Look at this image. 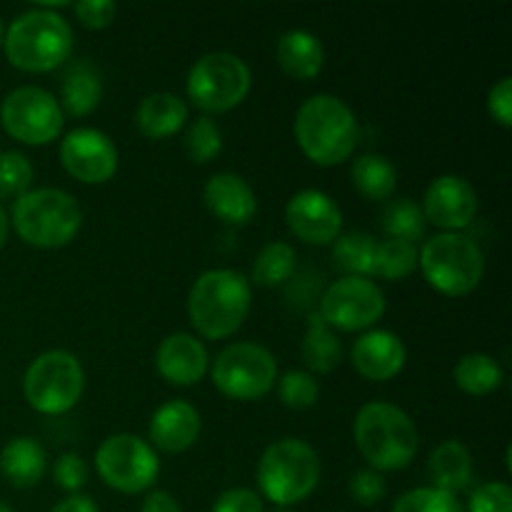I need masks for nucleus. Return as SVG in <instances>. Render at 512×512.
<instances>
[{
    "mask_svg": "<svg viewBox=\"0 0 512 512\" xmlns=\"http://www.w3.org/2000/svg\"><path fill=\"white\" fill-rule=\"evenodd\" d=\"M278 395L283 400L285 408L290 410H308L318 403L320 385L313 378V373L305 370H288L283 378L278 380Z\"/></svg>",
    "mask_w": 512,
    "mask_h": 512,
    "instance_id": "nucleus-36",
    "label": "nucleus"
},
{
    "mask_svg": "<svg viewBox=\"0 0 512 512\" xmlns=\"http://www.w3.org/2000/svg\"><path fill=\"white\" fill-rule=\"evenodd\" d=\"M140 512H183V508L168 490H153V493L145 495Z\"/></svg>",
    "mask_w": 512,
    "mask_h": 512,
    "instance_id": "nucleus-44",
    "label": "nucleus"
},
{
    "mask_svg": "<svg viewBox=\"0 0 512 512\" xmlns=\"http://www.w3.org/2000/svg\"><path fill=\"white\" fill-rule=\"evenodd\" d=\"M488 110L503 128L512 125V78H500L488 93Z\"/></svg>",
    "mask_w": 512,
    "mask_h": 512,
    "instance_id": "nucleus-43",
    "label": "nucleus"
},
{
    "mask_svg": "<svg viewBox=\"0 0 512 512\" xmlns=\"http://www.w3.org/2000/svg\"><path fill=\"white\" fill-rule=\"evenodd\" d=\"M83 210L60 188H33L13 205V228L35 248H63L78 235Z\"/></svg>",
    "mask_w": 512,
    "mask_h": 512,
    "instance_id": "nucleus-6",
    "label": "nucleus"
},
{
    "mask_svg": "<svg viewBox=\"0 0 512 512\" xmlns=\"http://www.w3.org/2000/svg\"><path fill=\"white\" fill-rule=\"evenodd\" d=\"M200 413L188 400H168L153 413L150 440L163 453H185L200 435Z\"/></svg>",
    "mask_w": 512,
    "mask_h": 512,
    "instance_id": "nucleus-19",
    "label": "nucleus"
},
{
    "mask_svg": "<svg viewBox=\"0 0 512 512\" xmlns=\"http://www.w3.org/2000/svg\"><path fill=\"white\" fill-rule=\"evenodd\" d=\"M3 35H5V28H3V20H0V45H3Z\"/></svg>",
    "mask_w": 512,
    "mask_h": 512,
    "instance_id": "nucleus-49",
    "label": "nucleus"
},
{
    "mask_svg": "<svg viewBox=\"0 0 512 512\" xmlns=\"http://www.w3.org/2000/svg\"><path fill=\"white\" fill-rule=\"evenodd\" d=\"M103 75L90 60H73L60 80V108L68 115L83 118L100 105Z\"/></svg>",
    "mask_w": 512,
    "mask_h": 512,
    "instance_id": "nucleus-21",
    "label": "nucleus"
},
{
    "mask_svg": "<svg viewBox=\"0 0 512 512\" xmlns=\"http://www.w3.org/2000/svg\"><path fill=\"white\" fill-rule=\"evenodd\" d=\"M185 153L193 163H210L213 158H218L220 150H223V130L208 115H200L185 130Z\"/></svg>",
    "mask_w": 512,
    "mask_h": 512,
    "instance_id": "nucleus-33",
    "label": "nucleus"
},
{
    "mask_svg": "<svg viewBox=\"0 0 512 512\" xmlns=\"http://www.w3.org/2000/svg\"><path fill=\"white\" fill-rule=\"evenodd\" d=\"M415 268H418V248L413 243L395 238H385L383 243H378L373 275L388 280H403Z\"/></svg>",
    "mask_w": 512,
    "mask_h": 512,
    "instance_id": "nucleus-32",
    "label": "nucleus"
},
{
    "mask_svg": "<svg viewBox=\"0 0 512 512\" xmlns=\"http://www.w3.org/2000/svg\"><path fill=\"white\" fill-rule=\"evenodd\" d=\"M50 512H100V508L93 498H88V495L73 493L68 495V498L60 500L58 505H53Z\"/></svg>",
    "mask_w": 512,
    "mask_h": 512,
    "instance_id": "nucleus-45",
    "label": "nucleus"
},
{
    "mask_svg": "<svg viewBox=\"0 0 512 512\" xmlns=\"http://www.w3.org/2000/svg\"><path fill=\"white\" fill-rule=\"evenodd\" d=\"M213 383L233 400H258L278 383L275 355L260 343H233L220 350L213 360Z\"/></svg>",
    "mask_w": 512,
    "mask_h": 512,
    "instance_id": "nucleus-10",
    "label": "nucleus"
},
{
    "mask_svg": "<svg viewBox=\"0 0 512 512\" xmlns=\"http://www.w3.org/2000/svg\"><path fill=\"white\" fill-rule=\"evenodd\" d=\"M295 138L313 163L340 165L358 145V120L338 95H310L295 115Z\"/></svg>",
    "mask_w": 512,
    "mask_h": 512,
    "instance_id": "nucleus-2",
    "label": "nucleus"
},
{
    "mask_svg": "<svg viewBox=\"0 0 512 512\" xmlns=\"http://www.w3.org/2000/svg\"><path fill=\"white\" fill-rule=\"evenodd\" d=\"M210 512H265L263 498L250 488H230L215 500Z\"/></svg>",
    "mask_w": 512,
    "mask_h": 512,
    "instance_id": "nucleus-41",
    "label": "nucleus"
},
{
    "mask_svg": "<svg viewBox=\"0 0 512 512\" xmlns=\"http://www.w3.org/2000/svg\"><path fill=\"white\" fill-rule=\"evenodd\" d=\"M428 473L433 485L443 493L458 495L470 488L473 483V455H470L468 445L460 440H445L438 448L430 453Z\"/></svg>",
    "mask_w": 512,
    "mask_h": 512,
    "instance_id": "nucleus-22",
    "label": "nucleus"
},
{
    "mask_svg": "<svg viewBox=\"0 0 512 512\" xmlns=\"http://www.w3.org/2000/svg\"><path fill=\"white\" fill-rule=\"evenodd\" d=\"M75 15L85 28H105L113 23L115 18V3L113 0H80L73 5Z\"/></svg>",
    "mask_w": 512,
    "mask_h": 512,
    "instance_id": "nucleus-42",
    "label": "nucleus"
},
{
    "mask_svg": "<svg viewBox=\"0 0 512 512\" xmlns=\"http://www.w3.org/2000/svg\"><path fill=\"white\" fill-rule=\"evenodd\" d=\"M380 223H383V230L388 238L405 240V243L413 245L418 243V240H423L425 230H428V220H425L423 208L410 198L390 200L383 208Z\"/></svg>",
    "mask_w": 512,
    "mask_h": 512,
    "instance_id": "nucleus-30",
    "label": "nucleus"
},
{
    "mask_svg": "<svg viewBox=\"0 0 512 512\" xmlns=\"http://www.w3.org/2000/svg\"><path fill=\"white\" fill-rule=\"evenodd\" d=\"M353 365L363 378L385 383L403 370L408 350L390 330H368L353 343Z\"/></svg>",
    "mask_w": 512,
    "mask_h": 512,
    "instance_id": "nucleus-18",
    "label": "nucleus"
},
{
    "mask_svg": "<svg viewBox=\"0 0 512 512\" xmlns=\"http://www.w3.org/2000/svg\"><path fill=\"white\" fill-rule=\"evenodd\" d=\"M135 123H138V130L145 138H170L188 123V105L173 93H150L138 103Z\"/></svg>",
    "mask_w": 512,
    "mask_h": 512,
    "instance_id": "nucleus-23",
    "label": "nucleus"
},
{
    "mask_svg": "<svg viewBox=\"0 0 512 512\" xmlns=\"http://www.w3.org/2000/svg\"><path fill=\"white\" fill-rule=\"evenodd\" d=\"M465 512H512V488L508 483H483L470 493Z\"/></svg>",
    "mask_w": 512,
    "mask_h": 512,
    "instance_id": "nucleus-39",
    "label": "nucleus"
},
{
    "mask_svg": "<svg viewBox=\"0 0 512 512\" xmlns=\"http://www.w3.org/2000/svg\"><path fill=\"white\" fill-rule=\"evenodd\" d=\"M33 183V165L18 150L0 153V198H20Z\"/></svg>",
    "mask_w": 512,
    "mask_h": 512,
    "instance_id": "nucleus-37",
    "label": "nucleus"
},
{
    "mask_svg": "<svg viewBox=\"0 0 512 512\" xmlns=\"http://www.w3.org/2000/svg\"><path fill=\"white\" fill-rule=\"evenodd\" d=\"M53 478L58 483V488L68 490L70 495L78 493L88 483V463L78 453L60 455L53 465Z\"/></svg>",
    "mask_w": 512,
    "mask_h": 512,
    "instance_id": "nucleus-40",
    "label": "nucleus"
},
{
    "mask_svg": "<svg viewBox=\"0 0 512 512\" xmlns=\"http://www.w3.org/2000/svg\"><path fill=\"white\" fill-rule=\"evenodd\" d=\"M270 512H295L293 508H273Z\"/></svg>",
    "mask_w": 512,
    "mask_h": 512,
    "instance_id": "nucleus-48",
    "label": "nucleus"
},
{
    "mask_svg": "<svg viewBox=\"0 0 512 512\" xmlns=\"http://www.w3.org/2000/svg\"><path fill=\"white\" fill-rule=\"evenodd\" d=\"M318 313L330 328L338 330H368L383 318L385 295L380 285L370 278L343 275L335 283L325 285L320 295Z\"/></svg>",
    "mask_w": 512,
    "mask_h": 512,
    "instance_id": "nucleus-13",
    "label": "nucleus"
},
{
    "mask_svg": "<svg viewBox=\"0 0 512 512\" xmlns=\"http://www.w3.org/2000/svg\"><path fill=\"white\" fill-rule=\"evenodd\" d=\"M205 208L228 225H245L258 213V200L248 180L238 173H215L203 190Z\"/></svg>",
    "mask_w": 512,
    "mask_h": 512,
    "instance_id": "nucleus-20",
    "label": "nucleus"
},
{
    "mask_svg": "<svg viewBox=\"0 0 512 512\" xmlns=\"http://www.w3.org/2000/svg\"><path fill=\"white\" fill-rule=\"evenodd\" d=\"M375 253H378V240L360 230L338 235L333 245L335 268L343 270L345 275H358V278L373 275Z\"/></svg>",
    "mask_w": 512,
    "mask_h": 512,
    "instance_id": "nucleus-29",
    "label": "nucleus"
},
{
    "mask_svg": "<svg viewBox=\"0 0 512 512\" xmlns=\"http://www.w3.org/2000/svg\"><path fill=\"white\" fill-rule=\"evenodd\" d=\"M285 223L290 233L310 245H328L343 230V213L338 203L323 190H300L285 205Z\"/></svg>",
    "mask_w": 512,
    "mask_h": 512,
    "instance_id": "nucleus-15",
    "label": "nucleus"
},
{
    "mask_svg": "<svg viewBox=\"0 0 512 512\" xmlns=\"http://www.w3.org/2000/svg\"><path fill=\"white\" fill-rule=\"evenodd\" d=\"M0 120L10 138L25 145H45L63 130V108L45 88L20 85L3 98Z\"/></svg>",
    "mask_w": 512,
    "mask_h": 512,
    "instance_id": "nucleus-12",
    "label": "nucleus"
},
{
    "mask_svg": "<svg viewBox=\"0 0 512 512\" xmlns=\"http://www.w3.org/2000/svg\"><path fill=\"white\" fill-rule=\"evenodd\" d=\"M390 512H465L458 495L443 493L438 488H415L395 500Z\"/></svg>",
    "mask_w": 512,
    "mask_h": 512,
    "instance_id": "nucleus-35",
    "label": "nucleus"
},
{
    "mask_svg": "<svg viewBox=\"0 0 512 512\" xmlns=\"http://www.w3.org/2000/svg\"><path fill=\"white\" fill-rule=\"evenodd\" d=\"M48 470V455L35 438H13L0 450V473L15 488H33Z\"/></svg>",
    "mask_w": 512,
    "mask_h": 512,
    "instance_id": "nucleus-24",
    "label": "nucleus"
},
{
    "mask_svg": "<svg viewBox=\"0 0 512 512\" xmlns=\"http://www.w3.org/2000/svg\"><path fill=\"white\" fill-rule=\"evenodd\" d=\"M353 435L363 458L378 473L408 468L418 453V428L413 418L403 408L383 400L358 410Z\"/></svg>",
    "mask_w": 512,
    "mask_h": 512,
    "instance_id": "nucleus-3",
    "label": "nucleus"
},
{
    "mask_svg": "<svg viewBox=\"0 0 512 512\" xmlns=\"http://www.w3.org/2000/svg\"><path fill=\"white\" fill-rule=\"evenodd\" d=\"M348 493L358 505H363V508H373V505H378L380 500L385 498L388 485H385L383 473H378V470L373 468H365V470H358V473L350 478Z\"/></svg>",
    "mask_w": 512,
    "mask_h": 512,
    "instance_id": "nucleus-38",
    "label": "nucleus"
},
{
    "mask_svg": "<svg viewBox=\"0 0 512 512\" xmlns=\"http://www.w3.org/2000/svg\"><path fill=\"white\" fill-rule=\"evenodd\" d=\"M158 373L173 385H195L210 368L208 348L190 333H173L155 350Z\"/></svg>",
    "mask_w": 512,
    "mask_h": 512,
    "instance_id": "nucleus-17",
    "label": "nucleus"
},
{
    "mask_svg": "<svg viewBox=\"0 0 512 512\" xmlns=\"http://www.w3.org/2000/svg\"><path fill=\"white\" fill-rule=\"evenodd\" d=\"M253 290L243 273L230 268L205 270L188 295V315L193 328L208 340L233 335L248 318Z\"/></svg>",
    "mask_w": 512,
    "mask_h": 512,
    "instance_id": "nucleus-1",
    "label": "nucleus"
},
{
    "mask_svg": "<svg viewBox=\"0 0 512 512\" xmlns=\"http://www.w3.org/2000/svg\"><path fill=\"white\" fill-rule=\"evenodd\" d=\"M323 273L315 268H305V270H295L293 275L285 283V300L293 310L298 313H313L318 310L320 295H323L325 283H323Z\"/></svg>",
    "mask_w": 512,
    "mask_h": 512,
    "instance_id": "nucleus-34",
    "label": "nucleus"
},
{
    "mask_svg": "<svg viewBox=\"0 0 512 512\" xmlns=\"http://www.w3.org/2000/svg\"><path fill=\"white\" fill-rule=\"evenodd\" d=\"M320 483V458L305 440L283 438L258 460V488L275 508H293Z\"/></svg>",
    "mask_w": 512,
    "mask_h": 512,
    "instance_id": "nucleus-5",
    "label": "nucleus"
},
{
    "mask_svg": "<svg viewBox=\"0 0 512 512\" xmlns=\"http://www.w3.org/2000/svg\"><path fill=\"white\" fill-rule=\"evenodd\" d=\"M453 378L463 393L483 398V395L495 393L503 385V368L495 358L485 353H468L455 363Z\"/></svg>",
    "mask_w": 512,
    "mask_h": 512,
    "instance_id": "nucleus-28",
    "label": "nucleus"
},
{
    "mask_svg": "<svg viewBox=\"0 0 512 512\" xmlns=\"http://www.w3.org/2000/svg\"><path fill=\"white\" fill-rule=\"evenodd\" d=\"M8 233H10V220H8V213H5V210L0 208V248H3L5 240H8Z\"/></svg>",
    "mask_w": 512,
    "mask_h": 512,
    "instance_id": "nucleus-46",
    "label": "nucleus"
},
{
    "mask_svg": "<svg viewBox=\"0 0 512 512\" xmlns=\"http://www.w3.org/2000/svg\"><path fill=\"white\" fill-rule=\"evenodd\" d=\"M85 388L80 360L68 350H45L28 365L23 378L25 400L43 415H63L75 408Z\"/></svg>",
    "mask_w": 512,
    "mask_h": 512,
    "instance_id": "nucleus-8",
    "label": "nucleus"
},
{
    "mask_svg": "<svg viewBox=\"0 0 512 512\" xmlns=\"http://www.w3.org/2000/svg\"><path fill=\"white\" fill-rule=\"evenodd\" d=\"M300 353H303L305 365H308L313 373H333L335 368L343 360V343H340L338 335L333 333L328 323L320 318L318 310L308 315V325H305L303 345H300Z\"/></svg>",
    "mask_w": 512,
    "mask_h": 512,
    "instance_id": "nucleus-26",
    "label": "nucleus"
},
{
    "mask_svg": "<svg viewBox=\"0 0 512 512\" xmlns=\"http://www.w3.org/2000/svg\"><path fill=\"white\" fill-rule=\"evenodd\" d=\"M10 63L28 73H48L68 60L73 50V30L68 20L50 8L20 13L3 35Z\"/></svg>",
    "mask_w": 512,
    "mask_h": 512,
    "instance_id": "nucleus-4",
    "label": "nucleus"
},
{
    "mask_svg": "<svg viewBox=\"0 0 512 512\" xmlns=\"http://www.w3.org/2000/svg\"><path fill=\"white\" fill-rule=\"evenodd\" d=\"M60 163L80 183L100 185L118 170V148L98 128H73L60 143Z\"/></svg>",
    "mask_w": 512,
    "mask_h": 512,
    "instance_id": "nucleus-14",
    "label": "nucleus"
},
{
    "mask_svg": "<svg viewBox=\"0 0 512 512\" xmlns=\"http://www.w3.org/2000/svg\"><path fill=\"white\" fill-rule=\"evenodd\" d=\"M248 63L233 53H205L188 73V98L205 113H225L245 100L250 93Z\"/></svg>",
    "mask_w": 512,
    "mask_h": 512,
    "instance_id": "nucleus-9",
    "label": "nucleus"
},
{
    "mask_svg": "<svg viewBox=\"0 0 512 512\" xmlns=\"http://www.w3.org/2000/svg\"><path fill=\"white\" fill-rule=\"evenodd\" d=\"M278 63L290 78L310 80L323 70L325 48L310 30H288L278 40Z\"/></svg>",
    "mask_w": 512,
    "mask_h": 512,
    "instance_id": "nucleus-25",
    "label": "nucleus"
},
{
    "mask_svg": "<svg viewBox=\"0 0 512 512\" xmlns=\"http://www.w3.org/2000/svg\"><path fill=\"white\" fill-rule=\"evenodd\" d=\"M425 280L445 295L473 293L485 273V255L473 238L463 233H438L418 250Z\"/></svg>",
    "mask_w": 512,
    "mask_h": 512,
    "instance_id": "nucleus-7",
    "label": "nucleus"
},
{
    "mask_svg": "<svg viewBox=\"0 0 512 512\" xmlns=\"http://www.w3.org/2000/svg\"><path fill=\"white\" fill-rule=\"evenodd\" d=\"M298 270V253L293 245L275 240L258 253L253 265V280L258 285H283Z\"/></svg>",
    "mask_w": 512,
    "mask_h": 512,
    "instance_id": "nucleus-31",
    "label": "nucleus"
},
{
    "mask_svg": "<svg viewBox=\"0 0 512 512\" xmlns=\"http://www.w3.org/2000/svg\"><path fill=\"white\" fill-rule=\"evenodd\" d=\"M0 512H13V508H10L8 503H3V500H0Z\"/></svg>",
    "mask_w": 512,
    "mask_h": 512,
    "instance_id": "nucleus-47",
    "label": "nucleus"
},
{
    "mask_svg": "<svg viewBox=\"0 0 512 512\" xmlns=\"http://www.w3.org/2000/svg\"><path fill=\"white\" fill-rule=\"evenodd\" d=\"M423 215L445 233H460L478 215V193L460 175H440L425 188Z\"/></svg>",
    "mask_w": 512,
    "mask_h": 512,
    "instance_id": "nucleus-16",
    "label": "nucleus"
},
{
    "mask_svg": "<svg viewBox=\"0 0 512 512\" xmlns=\"http://www.w3.org/2000/svg\"><path fill=\"white\" fill-rule=\"evenodd\" d=\"M355 190L370 200H388L398 185V173L385 155L365 153L350 168Z\"/></svg>",
    "mask_w": 512,
    "mask_h": 512,
    "instance_id": "nucleus-27",
    "label": "nucleus"
},
{
    "mask_svg": "<svg viewBox=\"0 0 512 512\" xmlns=\"http://www.w3.org/2000/svg\"><path fill=\"white\" fill-rule=\"evenodd\" d=\"M95 468L105 485L118 493L135 495L155 483L160 473V460L148 440L130 433H118L100 443L98 453H95Z\"/></svg>",
    "mask_w": 512,
    "mask_h": 512,
    "instance_id": "nucleus-11",
    "label": "nucleus"
}]
</instances>
